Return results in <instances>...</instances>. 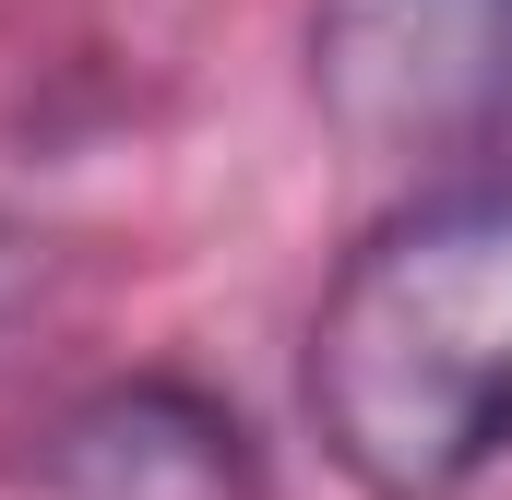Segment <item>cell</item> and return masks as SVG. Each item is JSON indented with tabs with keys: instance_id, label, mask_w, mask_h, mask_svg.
<instances>
[{
	"instance_id": "4",
	"label": "cell",
	"mask_w": 512,
	"mask_h": 500,
	"mask_svg": "<svg viewBox=\"0 0 512 500\" xmlns=\"http://www.w3.org/2000/svg\"><path fill=\"white\" fill-rule=\"evenodd\" d=\"M48 274V239H24V227H0V322L24 310V286Z\"/></svg>"
},
{
	"instance_id": "3",
	"label": "cell",
	"mask_w": 512,
	"mask_h": 500,
	"mask_svg": "<svg viewBox=\"0 0 512 500\" xmlns=\"http://www.w3.org/2000/svg\"><path fill=\"white\" fill-rule=\"evenodd\" d=\"M24 489L36 500H262L251 417L191 370H131L72 393L36 441H24Z\"/></svg>"
},
{
	"instance_id": "1",
	"label": "cell",
	"mask_w": 512,
	"mask_h": 500,
	"mask_svg": "<svg viewBox=\"0 0 512 500\" xmlns=\"http://www.w3.org/2000/svg\"><path fill=\"white\" fill-rule=\"evenodd\" d=\"M298 417L358 500H465L512 465V167H441L346 250L298 334Z\"/></svg>"
},
{
	"instance_id": "2",
	"label": "cell",
	"mask_w": 512,
	"mask_h": 500,
	"mask_svg": "<svg viewBox=\"0 0 512 500\" xmlns=\"http://www.w3.org/2000/svg\"><path fill=\"white\" fill-rule=\"evenodd\" d=\"M310 96L393 179L477 167L512 143V0H310Z\"/></svg>"
}]
</instances>
